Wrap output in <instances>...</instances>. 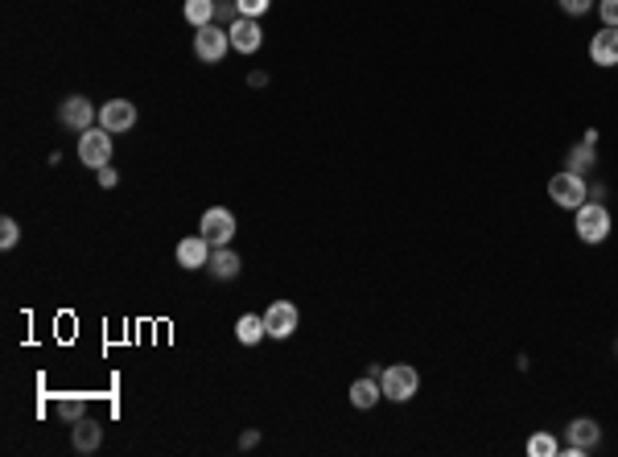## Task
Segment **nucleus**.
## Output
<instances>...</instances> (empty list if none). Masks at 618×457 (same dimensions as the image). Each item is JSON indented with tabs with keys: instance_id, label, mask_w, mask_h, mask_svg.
Instances as JSON below:
<instances>
[{
	"instance_id": "obj_1",
	"label": "nucleus",
	"mask_w": 618,
	"mask_h": 457,
	"mask_svg": "<svg viewBox=\"0 0 618 457\" xmlns=\"http://www.w3.org/2000/svg\"><path fill=\"white\" fill-rule=\"evenodd\" d=\"M379 387H384V400L408 404L412 395L421 392V371L412 367V363H392V367L379 371Z\"/></svg>"
},
{
	"instance_id": "obj_2",
	"label": "nucleus",
	"mask_w": 618,
	"mask_h": 457,
	"mask_svg": "<svg viewBox=\"0 0 618 457\" xmlns=\"http://www.w3.org/2000/svg\"><path fill=\"white\" fill-rule=\"evenodd\" d=\"M577 215V223H574V231H577V239L582 243H602L610 235V210L602 207V202H582V207L574 210Z\"/></svg>"
},
{
	"instance_id": "obj_3",
	"label": "nucleus",
	"mask_w": 618,
	"mask_h": 457,
	"mask_svg": "<svg viewBox=\"0 0 618 457\" xmlns=\"http://www.w3.org/2000/svg\"><path fill=\"white\" fill-rule=\"evenodd\" d=\"M548 198H553L561 210H577L585 202V178L574 170H561L548 178Z\"/></svg>"
},
{
	"instance_id": "obj_4",
	"label": "nucleus",
	"mask_w": 618,
	"mask_h": 457,
	"mask_svg": "<svg viewBox=\"0 0 618 457\" xmlns=\"http://www.w3.org/2000/svg\"><path fill=\"white\" fill-rule=\"evenodd\" d=\"M79 161L87 170H103L112 161V132L108 128H87L79 132Z\"/></svg>"
},
{
	"instance_id": "obj_5",
	"label": "nucleus",
	"mask_w": 618,
	"mask_h": 457,
	"mask_svg": "<svg viewBox=\"0 0 618 457\" xmlns=\"http://www.w3.org/2000/svg\"><path fill=\"white\" fill-rule=\"evenodd\" d=\"M198 235H206V243L211 248H231L235 239V215L223 207H211L202 215V223H198Z\"/></svg>"
},
{
	"instance_id": "obj_6",
	"label": "nucleus",
	"mask_w": 618,
	"mask_h": 457,
	"mask_svg": "<svg viewBox=\"0 0 618 457\" xmlns=\"http://www.w3.org/2000/svg\"><path fill=\"white\" fill-rule=\"evenodd\" d=\"M227 50H231V37H227V29L215 25V21L194 34V54L202 58V63H223Z\"/></svg>"
},
{
	"instance_id": "obj_7",
	"label": "nucleus",
	"mask_w": 618,
	"mask_h": 457,
	"mask_svg": "<svg viewBox=\"0 0 618 457\" xmlns=\"http://www.w3.org/2000/svg\"><path fill=\"white\" fill-rule=\"evenodd\" d=\"M297 322H301V314H297L293 301H272L269 309H264V326H269V338H293L297 334Z\"/></svg>"
},
{
	"instance_id": "obj_8",
	"label": "nucleus",
	"mask_w": 618,
	"mask_h": 457,
	"mask_svg": "<svg viewBox=\"0 0 618 457\" xmlns=\"http://www.w3.org/2000/svg\"><path fill=\"white\" fill-rule=\"evenodd\" d=\"M598 441H602L598 421H590V416H577V421L569 424V441H564V453H569V457H585V453H593V449H598Z\"/></svg>"
},
{
	"instance_id": "obj_9",
	"label": "nucleus",
	"mask_w": 618,
	"mask_h": 457,
	"mask_svg": "<svg viewBox=\"0 0 618 457\" xmlns=\"http://www.w3.org/2000/svg\"><path fill=\"white\" fill-rule=\"evenodd\" d=\"M95 120H99V112L91 108V99H83V95L63 99V108H58V124H66L71 132H87V128H95Z\"/></svg>"
},
{
	"instance_id": "obj_10",
	"label": "nucleus",
	"mask_w": 618,
	"mask_h": 457,
	"mask_svg": "<svg viewBox=\"0 0 618 457\" xmlns=\"http://www.w3.org/2000/svg\"><path fill=\"white\" fill-rule=\"evenodd\" d=\"M227 37H231V50H240V54H256L264 45V29L256 17H240L227 25Z\"/></svg>"
},
{
	"instance_id": "obj_11",
	"label": "nucleus",
	"mask_w": 618,
	"mask_h": 457,
	"mask_svg": "<svg viewBox=\"0 0 618 457\" xmlns=\"http://www.w3.org/2000/svg\"><path fill=\"white\" fill-rule=\"evenodd\" d=\"M132 124H136L132 99H108V103L99 108V128H108L112 136H116V132H128Z\"/></svg>"
},
{
	"instance_id": "obj_12",
	"label": "nucleus",
	"mask_w": 618,
	"mask_h": 457,
	"mask_svg": "<svg viewBox=\"0 0 618 457\" xmlns=\"http://www.w3.org/2000/svg\"><path fill=\"white\" fill-rule=\"evenodd\" d=\"M590 58L593 66H618V29L602 25L598 34L590 37Z\"/></svg>"
},
{
	"instance_id": "obj_13",
	"label": "nucleus",
	"mask_w": 618,
	"mask_h": 457,
	"mask_svg": "<svg viewBox=\"0 0 618 457\" xmlns=\"http://www.w3.org/2000/svg\"><path fill=\"white\" fill-rule=\"evenodd\" d=\"M211 243H206V235H190V239H181L178 243V264L186 272H194V268H206L211 264Z\"/></svg>"
},
{
	"instance_id": "obj_14",
	"label": "nucleus",
	"mask_w": 618,
	"mask_h": 457,
	"mask_svg": "<svg viewBox=\"0 0 618 457\" xmlns=\"http://www.w3.org/2000/svg\"><path fill=\"white\" fill-rule=\"evenodd\" d=\"M379 400H384L379 375H363V379H355V384H350V404H355L358 413H371Z\"/></svg>"
},
{
	"instance_id": "obj_15",
	"label": "nucleus",
	"mask_w": 618,
	"mask_h": 457,
	"mask_svg": "<svg viewBox=\"0 0 618 457\" xmlns=\"http://www.w3.org/2000/svg\"><path fill=\"white\" fill-rule=\"evenodd\" d=\"M206 268H211V277H215V280H235V277H240V268H243V260L235 256L231 248H215Z\"/></svg>"
},
{
	"instance_id": "obj_16",
	"label": "nucleus",
	"mask_w": 618,
	"mask_h": 457,
	"mask_svg": "<svg viewBox=\"0 0 618 457\" xmlns=\"http://www.w3.org/2000/svg\"><path fill=\"white\" fill-rule=\"evenodd\" d=\"M99 445H103V429H99L91 416L74 421V449H79V453H95Z\"/></svg>"
},
{
	"instance_id": "obj_17",
	"label": "nucleus",
	"mask_w": 618,
	"mask_h": 457,
	"mask_svg": "<svg viewBox=\"0 0 618 457\" xmlns=\"http://www.w3.org/2000/svg\"><path fill=\"white\" fill-rule=\"evenodd\" d=\"M235 338H240V346H256V342L269 338V326H264V317L243 314L240 322H235Z\"/></svg>"
},
{
	"instance_id": "obj_18",
	"label": "nucleus",
	"mask_w": 618,
	"mask_h": 457,
	"mask_svg": "<svg viewBox=\"0 0 618 457\" xmlns=\"http://www.w3.org/2000/svg\"><path fill=\"white\" fill-rule=\"evenodd\" d=\"M186 21L194 29H202V25H211V21H215V13H219V0H186Z\"/></svg>"
},
{
	"instance_id": "obj_19",
	"label": "nucleus",
	"mask_w": 618,
	"mask_h": 457,
	"mask_svg": "<svg viewBox=\"0 0 618 457\" xmlns=\"http://www.w3.org/2000/svg\"><path fill=\"white\" fill-rule=\"evenodd\" d=\"M561 453V441L553 433H532L528 437V457H556Z\"/></svg>"
},
{
	"instance_id": "obj_20",
	"label": "nucleus",
	"mask_w": 618,
	"mask_h": 457,
	"mask_svg": "<svg viewBox=\"0 0 618 457\" xmlns=\"http://www.w3.org/2000/svg\"><path fill=\"white\" fill-rule=\"evenodd\" d=\"M593 149H598V144L582 141V144H577L574 152H569V165H564V170H574V173H585V170H590L593 161H598V152H593Z\"/></svg>"
},
{
	"instance_id": "obj_21",
	"label": "nucleus",
	"mask_w": 618,
	"mask_h": 457,
	"mask_svg": "<svg viewBox=\"0 0 618 457\" xmlns=\"http://www.w3.org/2000/svg\"><path fill=\"white\" fill-rule=\"evenodd\" d=\"M17 239H21V227H17V219H9V215H5V219H0V248H5V251H13V248H17Z\"/></svg>"
},
{
	"instance_id": "obj_22",
	"label": "nucleus",
	"mask_w": 618,
	"mask_h": 457,
	"mask_svg": "<svg viewBox=\"0 0 618 457\" xmlns=\"http://www.w3.org/2000/svg\"><path fill=\"white\" fill-rule=\"evenodd\" d=\"M54 413H58V421H83V400H74V395H66V400H58V408H54Z\"/></svg>"
},
{
	"instance_id": "obj_23",
	"label": "nucleus",
	"mask_w": 618,
	"mask_h": 457,
	"mask_svg": "<svg viewBox=\"0 0 618 457\" xmlns=\"http://www.w3.org/2000/svg\"><path fill=\"white\" fill-rule=\"evenodd\" d=\"M235 5H240V17H256V21L272 9V0H235Z\"/></svg>"
},
{
	"instance_id": "obj_24",
	"label": "nucleus",
	"mask_w": 618,
	"mask_h": 457,
	"mask_svg": "<svg viewBox=\"0 0 618 457\" xmlns=\"http://www.w3.org/2000/svg\"><path fill=\"white\" fill-rule=\"evenodd\" d=\"M598 17H602V25L618 29V0H598Z\"/></svg>"
},
{
	"instance_id": "obj_25",
	"label": "nucleus",
	"mask_w": 618,
	"mask_h": 457,
	"mask_svg": "<svg viewBox=\"0 0 618 457\" xmlns=\"http://www.w3.org/2000/svg\"><path fill=\"white\" fill-rule=\"evenodd\" d=\"M556 5H561L569 17H585V13L593 9V0H556Z\"/></svg>"
},
{
	"instance_id": "obj_26",
	"label": "nucleus",
	"mask_w": 618,
	"mask_h": 457,
	"mask_svg": "<svg viewBox=\"0 0 618 457\" xmlns=\"http://www.w3.org/2000/svg\"><path fill=\"white\" fill-rule=\"evenodd\" d=\"M215 17H223V21H240V5L235 0H219V13Z\"/></svg>"
},
{
	"instance_id": "obj_27",
	"label": "nucleus",
	"mask_w": 618,
	"mask_h": 457,
	"mask_svg": "<svg viewBox=\"0 0 618 457\" xmlns=\"http://www.w3.org/2000/svg\"><path fill=\"white\" fill-rule=\"evenodd\" d=\"M95 173H99V186H103V190H112L120 181V173L112 170V165H103V170H95Z\"/></svg>"
},
{
	"instance_id": "obj_28",
	"label": "nucleus",
	"mask_w": 618,
	"mask_h": 457,
	"mask_svg": "<svg viewBox=\"0 0 618 457\" xmlns=\"http://www.w3.org/2000/svg\"><path fill=\"white\" fill-rule=\"evenodd\" d=\"M243 449H251V445H260V433H243V441H240Z\"/></svg>"
},
{
	"instance_id": "obj_29",
	"label": "nucleus",
	"mask_w": 618,
	"mask_h": 457,
	"mask_svg": "<svg viewBox=\"0 0 618 457\" xmlns=\"http://www.w3.org/2000/svg\"><path fill=\"white\" fill-rule=\"evenodd\" d=\"M248 83H251V87H264V83H269V74H260V71H251V74H248Z\"/></svg>"
}]
</instances>
